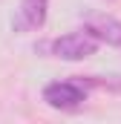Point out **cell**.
<instances>
[{
  "mask_svg": "<svg viewBox=\"0 0 121 124\" xmlns=\"http://www.w3.org/2000/svg\"><path fill=\"white\" fill-rule=\"evenodd\" d=\"M84 29L90 32L98 43L118 46L121 49V20L118 17H113V15H87Z\"/></svg>",
  "mask_w": 121,
  "mask_h": 124,
  "instance_id": "cell-4",
  "label": "cell"
},
{
  "mask_svg": "<svg viewBox=\"0 0 121 124\" xmlns=\"http://www.w3.org/2000/svg\"><path fill=\"white\" fill-rule=\"evenodd\" d=\"M46 15H49V0H20L12 26H15V32L26 35V32L40 29L46 23Z\"/></svg>",
  "mask_w": 121,
  "mask_h": 124,
  "instance_id": "cell-3",
  "label": "cell"
},
{
  "mask_svg": "<svg viewBox=\"0 0 121 124\" xmlns=\"http://www.w3.org/2000/svg\"><path fill=\"white\" fill-rule=\"evenodd\" d=\"M49 52L55 58H60V61H84V58H90V55L98 52V40L87 29L66 32V35H60V38H55L49 43Z\"/></svg>",
  "mask_w": 121,
  "mask_h": 124,
  "instance_id": "cell-1",
  "label": "cell"
},
{
  "mask_svg": "<svg viewBox=\"0 0 121 124\" xmlns=\"http://www.w3.org/2000/svg\"><path fill=\"white\" fill-rule=\"evenodd\" d=\"M90 90L78 81V78H69V81H52L43 87V101L52 107V110H78L84 101H87Z\"/></svg>",
  "mask_w": 121,
  "mask_h": 124,
  "instance_id": "cell-2",
  "label": "cell"
}]
</instances>
